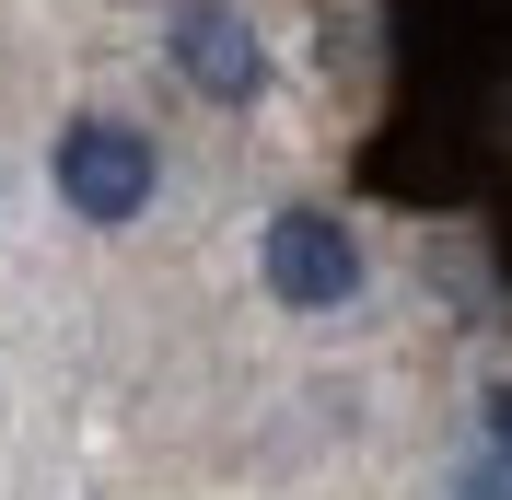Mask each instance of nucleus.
Returning <instances> with one entry per match:
<instances>
[{
    "instance_id": "1",
    "label": "nucleus",
    "mask_w": 512,
    "mask_h": 500,
    "mask_svg": "<svg viewBox=\"0 0 512 500\" xmlns=\"http://www.w3.org/2000/svg\"><path fill=\"white\" fill-rule=\"evenodd\" d=\"M152 187H163V163H152V140H140L128 117H70V128H59V198H70L82 221L117 233V221L152 210Z\"/></svg>"
},
{
    "instance_id": "2",
    "label": "nucleus",
    "mask_w": 512,
    "mask_h": 500,
    "mask_svg": "<svg viewBox=\"0 0 512 500\" xmlns=\"http://www.w3.org/2000/svg\"><path fill=\"white\" fill-rule=\"evenodd\" d=\"M256 268H268V291L291 314H338L361 291V245H350V221H326V210H280L268 245H256Z\"/></svg>"
},
{
    "instance_id": "3",
    "label": "nucleus",
    "mask_w": 512,
    "mask_h": 500,
    "mask_svg": "<svg viewBox=\"0 0 512 500\" xmlns=\"http://www.w3.org/2000/svg\"><path fill=\"white\" fill-rule=\"evenodd\" d=\"M163 47H175V70H187L210 105H256L268 94V47H256V24L233 0H187V12L163 24Z\"/></svg>"
},
{
    "instance_id": "4",
    "label": "nucleus",
    "mask_w": 512,
    "mask_h": 500,
    "mask_svg": "<svg viewBox=\"0 0 512 500\" xmlns=\"http://www.w3.org/2000/svg\"><path fill=\"white\" fill-rule=\"evenodd\" d=\"M454 500H512V466H501V454H478V466L454 477Z\"/></svg>"
},
{
    "instance_id": "5",
    "label": "nucleus",
    "mask_w": 512,
    "mask_h": 500,
    "mask_svg": "<svg viewBox=\"0 0 512 500\" xmlns=\"http://www.w3.org/2000/svg\"><path fill=\"white\" fill-rule=\"evenodd\" d=\"M489 454H501V466H512V396L489 407Z\"/></svg>"
}]
</instances>
